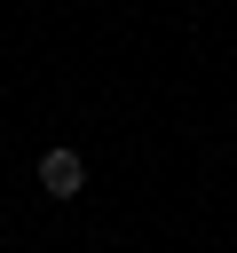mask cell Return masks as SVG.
<instances>
[{
    "mask_svg": "<svg viewBox=\"0 0 237 253\" xmlns=\"http://www.w3.org/2000/svg\"><path fill=\"white\" fill-rule=\"evenodd\" d=\"M40 190H47V198H79V190H87V158H79V150H47V158H40Z\"/></svg>",
    "mask_w": 237,
    "mask_h": 253,
    "instance_id": "6da1fadb",
    "label": "cell"
}]
</instances>
